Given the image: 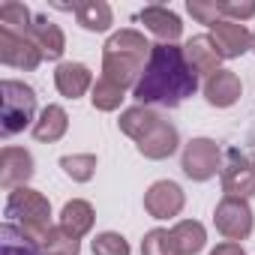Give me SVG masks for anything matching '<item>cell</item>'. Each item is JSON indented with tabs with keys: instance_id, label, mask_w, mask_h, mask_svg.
<instances>
[{
	"instance_id": "23",
	"label": "cell",
	"mask_w": 255,
	"mask_h": 255,
	"mask_svg": "<svg viewBox=\"0 0 255 255\" xmlns=\"http://www.w3.org/2000/svg\"><path fill=\"white\" fill-rule=\"evenodd\" d=\"M0 246H3V255H45L42 246L36 240H30L21 228H15L12 222L0 225Z\"/></svg>"
},
{
	"instance_id": "25",
	"label": "cell",
	"mask_w": 255,
	"mask_h": 255,
	"mask_svg": "<svg viewBox=\"0 0 255 255\" xmlns=\"http://www.w3.org/2000/svg\"><path fill=\"white\" fill-rule=\"evenodd\" d=\"M30 24H33V15H30V9L24 3H18V0H6V3L0 6V27H3V30L27 36Z\"/></svg>"
},
{
	"instance_id": "22",
	"label": "cell",
	"mask_w": 255,
	"mask_h": 255,
	"mask_svg": "<svg viewBox=\"0 0 255 255\" xmlns=\"http://www.w3.org/2000/svg\"><path fill=\"white\" fill-rule=\"evenodd\" d=\"M171 240H174L180 255H198L207 246V231L198 219H180L171 228Z\"/></svg>"
},
{
	"instance_id": "32",
	"label": "cell",
	"mask_w": 255,
	"mask_h": 255,
	"mask_svg": "<svg viewBox=\"0 0 255 255\" xmlns=\"http://www.w3.org/2000/svg\"><path fill=\"white\" fill-rule=\"evenodd\" d=\"M210 255H246V249L240 246V243H231V240H225V243H219Z\"/></svg>"
},
{
	"instance_id": "30",
	"label": "cell",
	"mask_w": 255,
	"mask_h": 255,
	"mask_svg": "<svg viewBox=\"0 0 255 255\" xmlns=\"http://www.w3.org/2000/svg\"><path fill=\"white\" fill-rule=\"evenodd\" d=\"M93 255H129V243L117 231H102L93 237Z\"/></svg>"
},
{
	"instance_id": "27",
	"label": "cell",
	"mask_w": 255,
	"mask_h": 255,
	"mask_svg": "<svg viewBox=\"0 0 255 255\" xmlns=\"http://www.w3.org/2000/svg\"><path fill=\"white\" fill-rule=\"evenodd\" d=\"M60 168L66 171V177H72L75 183H87L96 174V156L93 153H72L60 159Z\"/></svg>"
},
{
	"instance_id": "5",
	"label": "cell",
	"mask_w": 255,
	"mask_h": 255,
	"mask_svg": "<svg viewBox=\"0 0 255 255\" xmlns=\"http://www.w3.org/2000/svg\"><path fill=\"white\" fill-rule=\"evenodd\" d=\"M219 174H222V192L228 198H249V195H255V156L249 150L228 147Z\"/></svg>"
},
{
	"instance_id": "19",
	"label": "cell",
	"mask_w": 255,
	"mask_h": 255,
	"mask_svg": "<svg viewBox=\"0 0 255 255\" xmlns=\"http://www.w3.org/2000/svg\"><path fill=\"white\" fill-rule=\"evenodd\" d=\"M93 222H96V210H93V204L84 201V198H72V201H66L63 210H60V228L69 231V234L78 237V240L93 231Z\"/></svg>"
},
{
	"instance_id": "12",
	"label": "cell",
	"mask_w": 255,
	"mask_h": 255,
	"mask_svg": "<svg viewBox=\"0 0 255 255\" xmlns=\"http://www.w3.org/2000/svg\"><path fill=\"white\" fill-rule=\"evenodd\" d=\"M180 147V135H177V126L168 120H156V126L138 141V153L144 159H168L174 150Z\"/></svg>"
},
{
	"instance_id": "8",
	"label": "cell",
	"mask_w": 255,
	"mask_h": 255,
	"mask_svg": "<svg viewBox=\"0 0 255 255\" xmlns=\"http://www.w3.org/2000/svg\"><path fill=\"white\" fill-rule=\"evenodd\" d=\"M183 204H186V192H183L174 180H156V183H150V189L144 192V210H147L153 219L180 216Z\"/></svg>"
},
{
	"instance_id": "13",
	"label": "cell",
	"mask_w": 255,
	"mask_h": 255,
	"mask_svg": "<svg viewBox=\"0 0 255 255\" xmlns=\"http://www.w3.org/2000/svg\"><path fill=\"white\" fill-rule=\"evenodd\" d=\"M27 39L36 45V51L42 54V60H60L63 51H66V36H63V30H60L54 21H48L45 15H36V18H33V24H30V30H27Z\"/></svg>"
},
{
	"instance_id": "20",
	"label": "cell",
	"mask_w": 255,
	"mask_h": 255,
	"mask_svg": "<svg viewBox=\"0 0 255 255\" xmlns=\"http://www.w3.org/2000/svg\"><path fill=\"white\" fill-rule=\"evenodd\" d=\"M72 12L75 21L90 33H105L114 24V12L105 0H81V3H72Z\"/></svg>"
},
{
	"instance_id": "26",
	"label": "cell",
	"mask_w": 255,
	"mask_h": 255,
	"mask_svg": "<svg viewBox=\"0 0 255 255\" xmlns=\"http://www.w3.org/2000/svg\"><path fill=\"white\" fill-rule=\"evenodd\" d=\"M39 246H42L45 255H78V252H81V240L72 237L69 231H63L60 225H54V228L48 231V237H45Z\"/></svg>"
},
{
	"instance_id": "6",
	"label": "cell",
	"mask_w": 255,
	"mask_h": 255,
	"mask_svg": "<svg viewBox=\"0 0 255 255\" xmlns=\"http://www.w3.org/2000/svg\"><path fill=\"white\" fill-rule=\"evenodd\" d=\"M222 162H225L222 159V150H219V144L213 138H192L183 147V153H180L183 174L189 180H198V183L216 177V171H222Z\"/></svg>"
},
{
	"instance_id": "28",
	"label": "cell",
	"mask_w": 255,
	"mask_h": 255,
	"mask_svg": "<svg viewBox=\"0 0 255 255\" xmlns=\"http://www.w3.org/2000/svg\"><path fill=\"white\" fill-rule=\"evenodd\" d=\"M141 255H180L168 228H150L141 240Z\"/></svg>"
},
{
	"instance_id": "4",
	"label": "cell",
	"mask_w": 255,
	"mask_h": 255,
	"mask_svg": "<svg viewBox=\"0 0 255 255\" xmlns=\"http://www.w3.org/2000/svg\"><path fill=\"white\" fill-rule=\"evenodd\" d=\"M33 117H36L33 87L24 81H15V78H3L0 81V132H3V138L36 123Z\"/></svg>"
},
{
	"instance_id": "10",
	"label": "cell",
	"mask_w": 255,
	"mask_h": 255,
	"mask_svg": "<svg viewBox=\"0 0 255 255\" xmlns=\"http://www.w3.org/2000/svg\"><path fill=\"white\" fill-rule=\"evenodd\" d=\"M210 39L216 42V51L222 54V60L243 57V54L252 48V33H249V27L240 24V21H228V18H219V21L210 27Z\"/></svg>"
},
{
	"instance_id": "31",
	"label": "cell",
	"mask_w": 255,
	"mask_h": 255,
	"mask_svg": "<svg viewBox=\"0 0 255 255\" xmlns=\"http://www.w3.org/2000/svg\"><path fill=\"white\" fill-rule=\"evenodd\" d=\"M255 15V3L249 0V3H234V0H222V18H228V21H246V18H252Z\"/></svg>"
},
{
	"instance_id": "16",
	"label": "cell",
	"mask_w": 255,
	"mask_h": 255,
	"mask_svg": "<svg viewBox=\"0 0 255 255\" xmlns=\"http://www.w3.org/2000/svg\"><path fill=\"white\" fill-rule=\"evenodd\" d=\"M183 54H186V63L195 69V75H213L219 72V63H222V54L216 51V42L210 39V33H201V36H192L186 45H183Z\"/></svg>"
},
{
	"instance_id": "15",
	"label": "cell",
	"mask_w": 255,
	"mask_h": 255,
	"mask_svg": "<svg viewBox=\"0 0 255 255\" xmlns=\"http://www.w3.org/2000/svg\"><path fill=\"white\" fill-rule=\"evenodd\" d=\"M138 18H141L144 27H147L153 36H159L162 42H177V39L183 36V21H180V15L171 12L168 6H159V3L144 6V9L138 12Z\"/></svg>"
},
{
	"instance_id": "29",
	"label": "cell",
	"mask_w": 255,
	"mask_h": 255,
	"mask_svg": "<svg viewBox=\"0 0 255 255\" xmlns=\"http://www.w3.org/2000/svg\"><path fill=\"white\" fill-rule=\"evenodd\" d=\"M186 12H189L198 24L213 27V24L222 18V0H189V3H186Z\"/></svg>"
},
{
	"instance_id": "17",
	"label": "cell",
	"mask_w": 255,
	"mask_h": 255,
	"mask_svg": "<svg viewBox=\"0 0 255 255\" xmlns=\"http://www.w3.org/2000/svg\"><path fill=\"white\" fill-rule=\"evenodd\" d=\"M240 93H243V84H240L237 72H231V69H219V72H213V75L204 81V99H207L213 108H228V105H234V102L240 99Z\"/></svg>"
},
{
	"instance_id": "18",
	"label": "cell",
	"mask_w": 255,
	"mask_h": 255,
	"mask_svg": "<svg viewBox=\"0 0 255 255\" xmlns=\"http://www.w3.org/2000/svg\"><path fill=\"white\" fill-rule=\"evenodd\" d=\"M66 129H69V114H66V108L45 105L39 111L36 123H33V138L42 141V144H54V141H60L66 135Z\"/></svg>"
},
{
	"instance_id": "21",
	"label": "cell",
	"mask_w": 255,
	"mask_h": 255,
	"mask_svg": "<svg viewBox=\"0 0 255 255\" xmlns=\"http://www.w3.org/2000/svg\"><path fill=\"white\" fill-rule=\"evenodd\" d=\"M156 120H159V114H156L153 108H147V105H132V108H126V111L120 114L117 126H120L123 135H129V138L138 144V141L153 129V126H156Z\"/></svg>"
},
{
	"instance_id": "9",
	"label": "cell",
	"mask_w": 255,
	"mask_h": 255,
	"mask_svg": "<svg viewBox=\"0 0 255 255\" xmlns=\"http://www.w3.org/2000/svg\"><path fill=\"white\" fill-rule=\"evenodd\" d=\"M0 63H6V66H12V69L33 72V69L42 63V54L36 51V45H33L27 36L0 27Z\"/></svg>"
},
{
	"instance_id": "1",
	"label": "cell",
	"mask_w": 255,
	"mask_h": 255,
	"mask_svg": "<svg viewBox=\"0 0 255 255\" xmlns=\"http://www.w3.org/2000/svg\"><path fill=\"white\" fill-rule=\"evenodd\" d=\"M198 90V75L186 63V54L174 42H156L150 48L147 69L141 81L135 84L132 96L138 105H162V108H177L183 99H189Z\"/></svg>"
},
{
	"instance_id": "11",
	"label": "cell",
	"mask_w": 255,
	"mask_h": 255,
	"mask_svg": "<svg viewBox=\"0 0 255 255\" xmlns=\"http://www.w3.org/2000/svg\"><path fill=\"white\" fill-rule=\"evenodd\" d=\"M33 156L24 147H3L0 150V186L6 192L27 186V180L33 177Z\"/></svg>"
},
{
	"instance_id": "14",
	"label": "cell",
	"mask_w": 255,
	"mask_h": 255,
	"mask_svg": "<svg viewBox=\"0 0 255 255\" xmlns=\"http://www.w3.org/2000/svg\"><path fill=\"white\" fill-rule=\"evenodd\" d=\"M93 72L84 66V63H72V60H66V63H60L57 69H54V87H57V93L60 96H66V99H78V96H84L87 90H93Z\"/></svg>"
},
{
	"instance_id": "33",
	"label": "cell",
	"mask_w": 255,
	"mask_h": 255,
	"mask_svg": "<svg viewBox=\"0 0 255 255\" xmlns=\"http://www.w3.org/2000/svg\"><path fill=\"white\" fill-rule=\"evenodd\" d=\"M252 51H255V33H252Z\"/></svg>"
},
{
	"instance_id": "7",
	"label": "cell",
	"mask_w": 255,
	"mask_h": 255,
	"mask_svg": "<svg viewBox=\"0 0 255 255\" xmlns=\"http://www.w3.org/2000/svg\"><path fill=\"white\" fill-rule=\"evenodd\" d=\"M213 225H216V231H219L225 240H231V243L246 240V237L252 234V225H255L249 201H246V198H228V195H225V198L216 204V210H213Z\"/></svg>"
},
{
	"instance_id": "3",
	"label": "cell",
	"mask_w": 255,
	"mask_h": 255,
	"mask_svg": "<svg viewBox=\"0 0 255 255\" xmlns=\"http://www.w3.org/2000/svg\"><path fill=\"white\" fill-rule=\"evenodd\" d=\"M3 222H12L15 228H21L30 240L42 243L48 237V231L54 228L51 225V204L42 192L30 189V186H18L9 192L6 198V207H3Z\"/></svg>"
},
{
	"instance_id": "2",
	"label": "cell",
	"mask_w": 255,
	"mask_h": 255,
	"mask_svg": "<svg viewBox=\"0 0 255 255\" xmlns=\"http://www.w3.org/2000/svg\"><path fill=\"white\" fill-rule=\"evenodd\" d=\"M150 42L144 39L141 30L123 27L117 33L108 36V42L102 45V75L114 84H120L123 90H135V84L141 81L147 60H150Z\"/></svg>"
},
{
	"instance_id": "24",
	"label": "cell",
	"mask_w": 255,
	"mask_h": 255,
	"mask_svg": "<svg viewBox=\"0 0 255 255\" xmlns=\"http://www.w3.org/2000/svg\"><path fill=\"white\" fill-rule=\"evenodd\" d=\"M123 99H126V90H123L120 84L108 81L105 75L96 78V84H93V90H90V102H93L96 111H117Z\"/></svg>"
}]
</instances>
